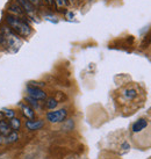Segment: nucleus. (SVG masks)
Masks as SVG:
<instances>
[{
  "label": "nucleus",
  "mask_w": 151,
  "mask_h": 159,
  "mask_svg": "<svg viewBox=\"0 0 151 159\" xmlns=\"http://www.w3.org/2000/svg\"><path fill=\"white\" fill-rule=\"evenodd\" d=\"M131 136L135 145L141 150L151 148V124L145 117L136 120L131 125Z\"/></svg>",
  "instance_id": "f257e3e1"
},
{
  "label": "nucleus",
  "mask_w": 151,
  "mask_h": 159,
  "mask_svg": "<svg viewBox=\"0 0 151 159\" xmlns=\"http://www.w3.org/2000/svg\"><path fill=\"white\" fill-rule=\"evenodd\" d=\"M6 22H7L8 27L15 34L20 35L21 37H27V36L30 35V26L22 18H20L18 15H13V14L12 15H7L6 16Z\"/></svg>",
  "instance_id": "f03ea898"
},
{
  "label": "nucleus",
  "mask_w": 151,
  "mask_h": 159,
  "mask_svg": "<svg viewBox=\"0 0 151 159\" xmlns=\"http://www.w3.org/2000/svg\"><path fill=\"white\" fill-rule=\"evenodd\" d=\"M67 111L66 109H58V111H49L47 114V120L50 123H61L66 119Z\"/></svg>",
  "instance_id": "7ed1b4c3"
},
{
  "label": "nucleus",
  "mask_w": 151,
  "mask_h": 159,
  "mask_svg": "<svg viewBox=\"0 0 151 159\" xmlns=\"http://www.w3.org/2000/svg\"><path fill=\"white\" fill-rule=\"evenodd\" d=\"M27 93L29 94V97H31L33 99H36L37 101L47 99V94H45L44 91H42V89L36 87V86H28L27 87Z\"/></svg>",
  "instance_id": "20e7f679"
},
{
  "label": "nucleus",
  "mask_w": 151,
  "mask_h": 159,
  "mask_svg": "<svg viewBox=\"0 0 151 159\" xmlns=\"http://www.w3.org/2000/svg\"><path fill=\"white\" fill-rule=\"evenodd\" d=\"M16 2L20 5V7L23 9V12L25 13H28V14H33L35 12V7H34V5L29 2L28 0H16Z\"/></svg>",
  "instance_id": "39448f33"
},
{
  "label": "nucleus",
  "mask_w": 151,
  "mask_h": 159,
  "mask_svg": "<svg viewBox=\"0 0 151 159\" xmlns=\"http://www.w3.org/2000/svg\"><path fill=\"white\" fill-rule=\"evenodd\" d=\"M43 125H44V122H43L42 120H35V121L29 120V121L26 122V127L28 130H39V129H41Z\"/></svg>",
  "instance_id": "423d86ee"
},
{
  "label": "nucleus",
  "mask_w": 151,
  "mask_h": 159,
  "mask_svg": "<svg viewBox=\"0 0 151 159\" xmlns=\"http://www.w3.org/2000/svg\"><path fill=\"white\" fill-rule=\"evenodd\" d=\"M8 12L11 13H13V15H18V16H22L25 12H23V9L20 7V5L18 2H15V4H11L8 7Z\"/></svg>",
  "instance_id": "0eeeda50"
},
{
  "label": "nucleus",
  "mask_w": 151,
  "mask_h": 159,
  "mask_svg": "<svg viewBox=\"0 0 151 159\" xmlns=\"http://www.w3.org/2000/svg\"><path fill=\"white\" fill-rule=\"evenodd\" d=\"M123 97L127 99V100H134L135 98L137 97V91L135 89H127L123 92Z\"/></svg>",
  "instance_id": "6e6552de"
},
{
  "label": "nucleus",
  "mask_w": 151,
  "mask_h": 159,
  "mask_svg": "<svg viewBox=\"0 0 151 159\" xmlns=\"http://www.w3.org/2000/svg\"><path fill=\"white\" fill-rule=\"evenodd\" d=\"M0 134L1 135H9L11 134V125L5 121H0Z\"/></svg>",
  "instance_id": "1a4fd4ad"
},
{
  "label": "nucleus",
  "mask_w": 151,
  "mask_h": 159,
  "mask_svg": "<svg viewBox=\"0 0 151 159\" xmlns=\"http://www.w3.org/2000/svg\"><path fill=\"white\" fill-rule=\"evenodd\" d=\"M21 109H22L23 115L27 116L28 119H33V117H34V111H33L29 106H27V105H21Z\"/></svg>",
  "instance_id": "9d476101"
},
{
  "label": "nucleus",
  "mask_w": 151,
  "mask_h": 159,
  "mask_svg": "<svg viewBox=\"0 0 151 159\" xmlns=\"http://www.w3.org/2000/svg\"><path fill=\"white\" fill-rule=\"evenodd\" d=\"M9 125H11V128L15 130V131H18L20 127H21V121L16 117H13V119H11V122H9Z\"/></svg>",
  "instance_id": "9b49d317"
},
{
  "label": "nucleus",
  "mask_w": 151,
  "mask_h": 159,
  "mask_svg": "<svg viewBox=\"0 0 151 159\" xmlns=\"http://www.w3.org/2000/svg\"><path fill=\"white\" fill-rule=\"evenodd\" d=\"M45 105H47V108H48V109H55V108L57 107L58 102L55 98H50V99L47 100V103H45Z\"/></svg>",
  "instance_id": "f8f14e48"
},
{
  "label": "nucleus",
  "mask_w": 151,
  "mask_h": 159,
  "mask_svg": "<svg viewBox=\"0 0 151 159\" xmlns=\"http://www.w3.org/2000/svg\"><path fill=\"white\" fill-rule=\"evenodd\" d=\"M2 113H4L5 116H6V117H8V119H13V117H15V111H12V109L4 108V109H2Z\"/></svg>",
  "instance_id": "ddd939ff"
},
{
  "label": "nucleus",
  "mask_w": 151,
  "mask_h": 159,
  "mask_svg": "<svg viewBox=\"0 0 151 159\" xmlns=\"http://www.w3.org/2000/svg\"><path fill=\"white\" fill-rule=\"evenodd\" d=\"M16 139H18V134L12 133L8 137H7V141H6V143H12V142H15Z\"/></svg>",
  "instance_id": "4468645a"
},
{
  "label": "nucleus",
  "mask_w": 151,
  "mask_h": 159,
  "mask_svg": "<svg viewBox=\"0 0 151 159\" xmlns=\"http://www.w3.org/2000/svg\"><path fill=\"white\" fill-rule=\"evenodd\" d=\"M29 2H31L33 5H39L40 4V0H28Z\"/></svg>",
  "instance_id": "2eb2a0df"
},
{
  "label": "nucleus",
  "mask_w": 151,
  "mask_h": 159,
  "mask_svg": "<svg viewBox=\"0 0 151 159\" xmlns=\"http://www.w3.org/2000/svg\"><path fill=\"white\" fill-rule=\"evenodd\" d=\"M44 1L48 5H53V4H55V0H44Z\"/></svg>",
  "instance_id": "dca6fc26"
},
{
  "label": "nucleus",
  "mask_w": 151,
  "mask_h": 159,
  "mask_svg": "<svg viewBox=\"0 0 151 159\" xmlns=\"http://www.w3.org/2000/svg\"><path fill=\"white\" fill-rule=\"evenodd\" d=\"M69 1H71V2H73V1H75V0H69Z\"/></svg>",
  "instance_id": "f3484780"
},
{
  "label": "nucleus",
  "mask_w": 151,
  "mask_h": 159,
  "mask_svg": "<svg viewBox=\"0 0 151 159\" xmlns=\"http://www.w3.org/2000/svg\"><path fill=\"white\" fill-rule=\"evenodd\" d=\"M150 113H151V111H150Z\"/></svg>",
  "instance_id": "a211bd4d"
}]
</instances>
